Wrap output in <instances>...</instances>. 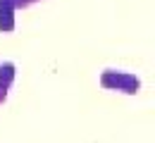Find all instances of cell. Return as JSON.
<instances>
[{"instance_id": "1", "label": "cell", "mask_w": 155, "mask_h": 143, "mask_svg": "<svg viewBox=\"0 0 155 143\" xmlns=\"http://www.w3.org/2000/svg\"><path fill=\"white\" fill-rule=\"evenodd\" d=\"M100 86L107 88V91L124 93V96H136L143 83L131 72H124V69H103L100 72Z\"/></svg>"}, {"instance_id": "2", "label": "cell", "mask_w": 155, "mask_h": 143, "mask_svg": "<svg viewBox=\"0 0 155 143\" xmlns=\"http://www.w3.org/2000/svg\"><path fill=\"white\" fill-rule=\"evenodd\" d=\"M15 79H17V64L15 62H2L0 64V105L7 102V96L15 86Z\"/></svg>"}, {"instance_id": "3", "label": "cell", "mask_w": 155, "mask_h": 143, "mask_svg": "<svg viewBox=\"0 0 155 143\" xmlns=\"http://www.w3.org/2000/svg\"><path fill=\"white\" fill-rule=\"evenodd\" d=\"M17 26V5L15 0H0V34H12Z\"/></svg>"}, {"instance_id": "4", "label": "cell", "mask_w": 155, "mask_h": 143, "mask_svg": "<svg viewBox=\"0 0 155 143\" xmlns=\"http://www.w3.org/2000/svg\"><path fill=\"white\" fill-rule=\"evenodd\" d=\"M41 0H15V5H17V10H26V7H31V5H36Z\"/></svg>"}]
</instances>
